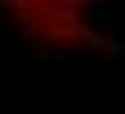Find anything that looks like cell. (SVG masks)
<instances>
[{
	"label": "cell",
	"instance_id": "obj_2",
	"mask_svg": "<svg viewBox=\"0 0 125 114\" xmlns=\"http://www.w3.org/2000/svg\"><path fill=\"white\" fill-rule=\"evenodd\" d=\"M76 8H87V4H99V0H72Z\"/></svg>",
	"mask_w": 125,
	"mask_h": 114
},
{
	"label": "cell",
	"instance_id": "obj_1",
	"mask_svg": "<svg viewBox=\"0 0 125 114\" xmlns=\"http://www.w3.org/2000/svg\"><path fill=\"white\" fill-rule=\"evenodd\" d=\"M19 34L42 50H106V38L80 15L72 0H0Z\"/></svg>",
	"mask_w": 125,
	"mask_h": 114
}]
</instances>
